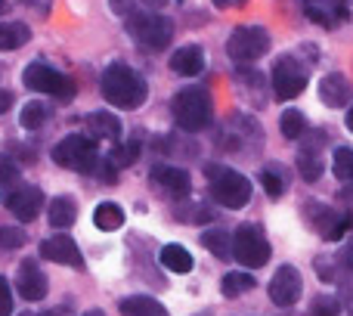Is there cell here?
Here are the masks:
<instances>
[{"mask_svg": "<svg viewBox=\"0 0 353 316\" xmlns=\"http://www.w3.org/2000/svg\"><path fill=\"white\" fill-rule=\"evenodd\" d=\"M118 307H121V316H171L161 307V301L146 298V295H130Z\"/></svg>", "mask_w": 353, "mask_h": 316, "instance_id": "44dd1931", "label": "cell"}, {"mask_svg": "<svg viewBox=\"0 0 353 316\" xmlns=\"http://www.w3.org/2000/svg\"><path fill=\"white\" fill-rule=\"evenodd\" d=\"M267 50H270V31L261 28V25H242V28H236L230 34V41H226V53H230V59L239 62V66L257 62Z\"/></svg>", "mask_w": 353, "mask_h": 316, "instance_id": "8992f818", "label": "cell"}, {"mask_svg": "<svg viewBox=\"0 0 353 316\" xmlns=\"http://www.w3.org/2000/svg\"><path fill=\"white\" fill-rule=\"evenodd\" d=\"M22 316H53V313H22Z\"/></svg>", "mask_w": 353, "mask_h": 316, "instance_id": "f6af8a7d", "label": "cell"}, {"mask_svg": "<svg viewBox=\"0 0 353 316\" xmlns=\"http://www.w3.org/2000/svg\"><path fill=\"white\" fill-rule=\"evenodd\" d=\"M304 87H307V68L301 66L294 56H282V59L276 62V68H273V93H276V99L288 103V99L301 97Z\"/></svg>", "mask_w": 353, "mask_h": 316, "instance_id": "9c48e42d", "label": "cell"}, {"mask_svg": "<svg viewBox=\"0 0 353 316\" xmlns=\"http://www.w3.org/2000/svg\"><path fill=\"white\" fill-rule=\"evenodd\" d=\"M0 199H3V205L10 208L22 224L34 220L37 214H41V208H43V192L37 186H10V189H3Z\"/></svg>", "mask_w": 353, "mask_h": 316, "instance_id": "30bf717a", "label": "cell"}, {"mask_svg": "<svg viewBox=\"0 0 353 316\" xmlns=\"http://www.w3.org/2000/svg\"><path fill=\"white\" fill-rule=\"evenodd\" d=\"M41 257H47V261H53V264H62V267H74V270L84 267L81 248L74 245L72 236H65V233H56V236L43 239L41 242Z\"/></svg>", "mask_w": 353, "mask_h": 316, "instance_id": "5bb4252c", "label": "cell"}, {"mask_svg": "<svg viewBox=\"0 0 353 316\" xmlns=\"http://www.w3.org/2000/svg\"><path fill=\"white\" fill-rule=\"evenodd\" d=\"M53 161L65 170H78V174H93V170L103 164L99 158V146L93 137H84V134H72L65 140L56 143L53 149Z\"/></svg>", "mask_w": 353, "mask_h": 316, "instance_id": "277c9868", "label": "cell"}, {"mask_svg": "<svg viewBox=\"0 0 353 316\" xmlns=\"http://www.w3.org/2000/svg\"><path fill=\"white\" fill-rule=\"evenodd\" d=\"M12 313V292H10V282L0 276V316H10Z\"/></svg>", "mask_w": 353, "mask_h": 316, "instance_id": "d590c367", "label": "cell"}, {"mask_svg": "<svg viewBox=\"0 0 353 316\" xmlns=\"http://www.w3.org/2000/svg\"><path fill=\"white\" fill-rule=\"evenodd\" d=\"M19 177H22V170H19V164L12 161L10 155H0V186L10 189L12 183H19Z\"/></svg>", "mask_w": 353, "mask_h": 316, "instance_id": "1f68e13d", "label": "cell"}, {"mask_svg": "<svg viewBox=\"0 0 353 316\" xmlns=\"http://www.w3.org/2000/svg\"><path fill=\"white\" fill-rule=\"evenodd\" d=\"M307 208L313 214V226L323 233L325 242H338V239H344V233L353 230V214H341L329 205H316V201Z\"/></svg>", "mask_w": 353, "mask_h": 316, "instance_id": "7c38bea8", "label": "cell"}, {"mask_svg": "<svg viewBox=\"0 0 353 316\" xmlns=\"http://www.w3.org/2000/svg\"><path fill=\"white\" fill-rule=\"evenodd\" d=\"M304 12L323 28H338L350 19V0H304Z\"/></svg>", "mask_w": 353, "mask_h": 316, "instance_id": "4fadbf2b", "label": "cell"}, {"mask_svg": "<svg viewBox=\"0 0 353 316\" xmlns=\"http://www.w3.org/2000/svg\"><path fill=\"white\" fill-rule=\"evenodd\" d=\"M115 16H130L134 12V0H109Z\"/></svg>", "mask_w": 353, "mask_h": 316, "instance_id": "8d00e7d4", "label": "cell"}, {"mask_svg": "<svg viewBox=\"0 0 353 316\" xmlns=\"http://www.w3.org/2000/svg\"><path fill=\"white\" fill-rule=\"evenodd\" d=\"M298 170L307 183H313V180L323 177V158H319L316 149H301L298 152Z\"/></svg>", "mask_w": 353, "mask_h": 316, "instance_id": "f1b7e54d", "label": "cell"}, {"mask_svg": "<svg viewBox=\"0 0 353 316\" xmlns=\"http://www.w3.org/2000/svg\"><path fill=\"white\" fill-rule=\"evenodd\" d=\"M319 99H323L329 109H344L350 103V81L344 75L332 72L319 81Z\"/></svg>", "mask_w": 353, "mask_h": 316, "instance_id": "ac0fdd59", "label": "cell"}, {"mask_svg": "<svg viewBox=\"0 0 353 316\" xmlns=\"http://www.w3.org/2000/svg\"><path fill=\"white\" fill-rule=\"evenodd\" d=\"M84 316H105V313H103V310H87Z\"/></svg>", "mask_w": 353, "mask_h": 316, "instance_id": "ee69618b", "label": "cell"}, {"mask_svg": "<svg viewBox=\"0 0 353 316\" xmlns=\"http://www.w3.org/2000/svg\"><path fill=\"white\" fill-rule=\"evenodd\" d=\"M47 220L53 230H68L78 220V205H74L72 195H56L47 205Z\"/></svg>", "mask_w": 353, "mask_h": 316, "instance_id": "ffe728a7", "label": "cell"}, {"mask_svg": "<svg viewBox=\"0 0 353 316\" xmlns=\"http://www.w3.org/2000/svg\"><path fill=\"white\" fill-rule=\"evenodd\" d=\"M301 292H304V279H301V273L292 267V264L279 267V270L273 273V279H270V301H273L276 307H292V304H298Z\"/></svg>", "mask_w": 353, "mask_h": 316, "instance_id": "8fae6325", "label": "cell"}, {"mask_svg": "<svg viewBox=\"0 0 353 316\" xmlns=\"http://www.w3.org/2000/svg\"><path fill=\"white\" fill-rule=\"evenodd\" d=\"M25 245V233L19 226H0V248L12 251V248H22Z\"/></svg>", "mask_w": 353, "mask_h": 316, "instance_id": "e575fe53", "label": "cell"}, {"mask_svg": "<svg viewBox=\"0 0 353 316\" xmlns=\"http://www.w3.org/2000/svg\"><path fill=\"white\" fill-rule=\"evenodd\" d=\"M159 261H161V267H165V270L180 273V276L192 270V255H189L183 245H165V248H161V255H159Z\"/></svg>", "mask_w": 353, "mask_h": 316, "instance_id": "7402d4cb", "label": "cell"}, {"mask_svg": "<svg viewBox=\"0 0 353 316\" xmlns=\"http://www.w3.org/2000/svg\"><path fill=\"white\" fill-rule=\"evenodd\" d=\"M143 3H146V6H152V10H155V6H165L168 0H143Z\"/></svg>", "mask_w": 353, "mask_h": 316, "instance_id": "b9f144b4", "label": "cell"}, {"mask_svg": "<svg viewBox=\"0 0 353 316\" xmlns=\"http://www.w3.org/2000/svg\"><path fill=\"white\" fill-rule=\"evenodd\" d=\"M248 0H214V6L217 10H236V6H245Z\"/></svg>", "mask_w": 353, "mask_h": 316, "instance_id": "74e56055", "label": "cell"}, {"mask_svg": "<svg viewBox=\"0 0 353 316\" xmlns=\"http://www.w3.org/2000/svg\"><path fill=\"white\" fill-rule=\"evenodd\" d=\"M254 288V276L245 273V270H236V273H226L223 282H220V292H223V298H239V295L251 292Z\"/></svg>", "mask_w": 353, "mask_h": 316, "instance_id": "484cf974", "label": "cell"}, {"mask_svg": "<svg viewBox=\"0 0 353 316\" xmlns=\"http://www.w3.org/2000/svg\"><path fill=\"white\" fill-rule=\"evenodd\" d=\"M201 245H205L214 257H220V261H230V257H232V236H230V233H223V230L201 233Z\"/></svg>", "mask_w": 353, "mask_h": 316, "instance_id": "d4e9b609", "label": "cell"}, {"mask_svg": "<svg viewBox=\"0 0 353 316\" xmlns=\"http://www.w3.org/2000/svg\"><path fill=\"white\" fill-rule=\"evenodd\" d=\"M84 124L93 140H118V137H121V118H118L115 112L97 109L84 118Z\"/></svg>", "mask_w": 353, "mask_h": 316, "instance_id": "d6986e66", "label": "cell"}, {"mask_svg": "<svg viewBox=\"0 0 353 316\" xmlns=\"http://www.w3.org/2000/svg\"><path fill=\"white\" fill-rule=\"evenodd\" d=\"M16 288L25 301H43L47 295V276H43L41 264L34 257H25L16 270Z\"/></svg>", "mask_w": 353, "mask_h": 316, "instance_id": "9a60e30c", "label": "cell"}, {"mask_svg": "<svg viewBox=\"0 0 353 316\" xmlns=\"http://www.w3.org/2000/svg\"><path fill=\"white\" fill-rule=\"evenodd\" d=\"M22 3H28L31 10H37V12H50V3H53V0H22Z\"/></svg>", "mask_w": 353, "mask_h": 316, "instance_id": "f35d334b", "label": "cell"}, {"mask_svg": "<svg viewBox=\"0 0 353 316\" xmlns=\"http://www.w3.org/2000/svg\"><path fill=\"white\" fill-rule=\"evenodd\" d=\"M171 72L180 78H195V75L205 72V50L199 43H186V47L174 50L171 56Z\"/></svg>", "mask_w": 353, "mask_h": 316, "instance_id": "e0dca14e", "label": "cell"}, {"mask_svg": "<svg viewBox=\"0 0 353 316\" xmlns=\"http://www.w3.org/2000/svg\"><path fill=\"white\" fill-rule=\"evenodd\" d=\"M261 183H263V192H267L270 199H279V195L285 192V180H282L276 170H270V168L261 174Z\"/></svg>", "mask_w": 353, "mask_h": 316, "instance_id": "836d02e7", "label": "cell"}, {"mask_svg": "<svg viewBox=\"0 0 353 316\" xmlns=\"http://www.w3.org/2000/svg\"><path fill=\"white\" fill-rule=\"evenodd\" d=\"M31 41V28L25 22H0V50H19Z\"/></svg>", "mask_w": 353, "mask_h": 316, "instance_id": "603a6c76", "label": "cell"}, {"mask_svg": "<svg viewBox=\"0 0 353 316\" xmlns=\"http://www.w3.org/2000/svg\"><path fill=\"white\" fill-rule=\"evenodd\" d=\"M128 31L143 50H165L174 37V22L161 12H130L128 16Z\"/></svg>", "mask_w": 353, "mask_h": 316, "instance_id": "5b68a950", "label": "cell"}, {"mask_svg": "<svg viewBox=\"0 0 353 316\" xmlns=\"http://www.w3.org/2000/svg\"><path fill=\"white\" fill-rule=\"evenodd\" d=\"M140 152H143V143H140V140L118 143V146H115V152H112L109 161L115 164V168H130V164H134L137 158H140Z\"/></svg>", "mask_w": 353, "mask_h": 316, "instance_id": "f546056e", "label": "cell"}, {"mask_svg": "<svg viewBox=\"0 0 353 316\" xmlns=\"http://www.w3.org/2000/svg\"><path fill=\"white\" fill-rule=\"evenodd\" d=\"M279 130L285 140H301V137L307 134V118L301 115L298 109H285L279 118Z\"/></svg>", "mask_w": 353, "mask_h": 316, "instance_id": "4316f807", "label": "cell"}, {"mask_svg": "<svg viewBox=\"0 0 353 316\" xmlns=\"http://www.w3.org/2000/svg\"><path fill=\"white\" fill-rule=\"evenodd\" d=\"M232 257L248 270H257L270 261V242L261 226L245 224L232 233Z\"/></svg>", "mask_w": 353, "mask_h": 316, "instance_id": "52a82bcc", "label": "cell"}, {"mask_svg": "<svg viewBox=\"0 0 353 316\" xmlns=\"http://www.w3.org/2000/svg\"><path fill=\"white\" fill-rule=\"evenodd\" d=\"M344 264H347V267L353 270V242L347 245V248H344Z\"/></svg>", "mask_w": 353, "mask_h": 316, "instance_id": "60d3db41", "label": "cell"}, {"mask_svg": "<svg viewBox=\"0 0 353 316\" xmlns=\"http://www.w3.org/2000/svg\"><path fill=\"white\" fill-rule=\"evenodd\" d=\"M22 81H25V87H31V90L47 93V97H56V99L74 97V81L68 78V75H62L59 68L47 66V62H31V66L22 72Z\"/></svg>", "mask_w": 353, "mask_h": 316, "instance_id": "ba28073f", "label": "cell"}, {"mask_svg": "<svg viewBox=\"0 0 353 316\" xmlns=\"http://www.w3.org/2000/svg\"><path fill=\"white\" fill-rule=\"evenodd\" d=\"M332 170H335L338 180H353V149L338 146L332 155Z\"/></svg>", "mask_w": 353, "mask_h": 316, "instance_id": "4dcf8cb0", "label": "cell"}, {"mask_svg": "<svg viewBox=\"0 0 353 316\" xmlns=\"http://www.w3.org/2000/svg\"><path fill=\"white\" fill-rule=\"evenodd\" d=\"M152 183L168 195V199H186L192 192V177L183 168H174V164H161V168L152 170Z\"/></svg>", "mask_w": 353, "mask_h": 316, "instance_id": "2e32d148", "label": "cell"}, {"mask_svg": "<svg viewBox=\"0 0 353 316\" xmlns=\"http://www.w3.org/2000/svg\"><path fill=\"white\" fill-rule=\"evenodd\" d=\"M171 109H174L176 128L186 130V134H199V130H205L214 118L211 93L201 90V87H186V90H180L174 97Z\"/></svg>", "mask_w": 353, "mask_h": 316, "instance_id": "7a4b0ae2", "label": "cell"}, {"mask_svg": "<svg viewBox=\"0 0 353 316\" xmlns=\"http://www.w3.org/2000/svg\"><path fill=\"white\" fill-rule=\"evenodd\" d=\"M0 10H3V0H0Z\"/></svg>", "mask_w": 353, "mask_h": 316, "instance_id": "bcb514c9", "label": "cell"}, {"mask_svg": "<svg viewBox=\"0 0 353 316\" xmlns=\"http://www.w3.org/2000/svg\"><path fill=\"white\" fill-rule=\"evenodd\" d=\"M310 316H341V304L332 295H319L310 307Z\"/></svg>", "mask_w": 353, "mask_h": 316, "instance_id": "d6a6232c", "label": "cell"}, {"mask_svg": "<svg viewBox=\"0 0 353 316\" xmlns=\"http://www.w3.org/2000/svg\"><path fill=\"white\" fill-rule=\"evenodd\" d=\"M93 224H97L99 230H105V233L118 230V226L124 224V211H121V205H118V201H99L97 211H93Z\"/></svg>", "mask_w": 353, "mask_h": 316, "instance_id": "cb8c5ba5", "label": "cell"}, {"mask_svg": "<svg viewBox=\"0 0 353 316\" xmlns=\"http://www.w3.org/2000/svg\"><path fill=\"white\" fill-rule=\"evenodd\" d=\"M205 174H208V189H211L217 205L239 211V208H245L251 201V183L245 174L223 168V164H208Z\"/></svg>", "mask_w": 353, "mask_h": 316, "instance_id": "3957f363", "label": "cell"}, {"mask_svg": "<svg viewBox=\"0 0 353 316\" xmlns=\"http://www.w3.org/2000/svg\"><path fill=\"white\" fill-rule=\"evenodd\" d=\"M99 87H103V97L109 99L115 109H137V106L146 103V93H149L146 81L130 66H124V62H112L103 72Z\"/></svg>", "mask_w": 353, "mask_h": 316, "instance_id": "6da1fadb", "label": "cell"}, {"mask_svg": "<svg viewBox=\"0 0 353 316\" xmlns=\"http://www.w3.org/2000/svg\"><path fill=\"white\" fill-rule=\"evenodd\" d=\"M47 118H50V109L43 103H25L22 112H19V124L25 130H41L47 124Z\"/></svg>", "mask_w": 353, "mask_h": 316, "instance_id": "83f0119b", "label": "cell"}, {"mask_svg": "<svg viewBox=\"0 0 353 316\" xmlns=\"http://www.w3.org/2000/svg\"><path fill=\"white\" fill-rule=\"evenodd\" d=\"M347 130H350V134H353V106H350V109H347Z\"/></svg>", "mask_w": 353, "mask_h": 316, "instance_id": "7bdbcfd3", "label": "cell"}, {"mask_svg": "<svg viewBox=\"0 0 353 316\" xmlns=\"http://www.w3.org/2000/svg\"><path fill=\"white\" fill-rule=\"evenodd\" d=\"M6 109H12V93H10V90H3V87H0V115H3Z\"/></svg>", "mask_w": 353, "mask_h": 316, "instance_id": "ab89813d", "label": "cell"}]
</instances>
